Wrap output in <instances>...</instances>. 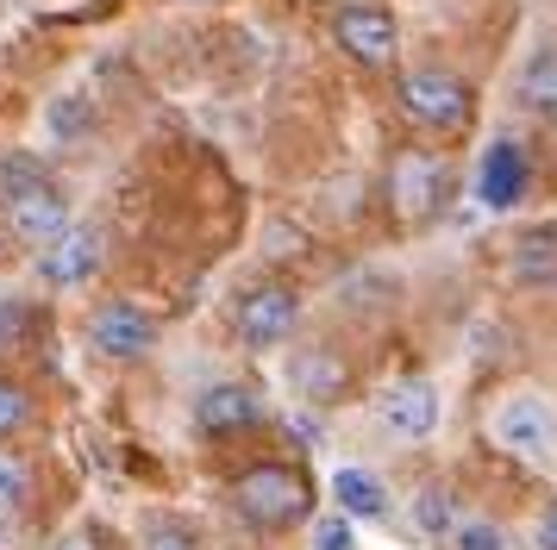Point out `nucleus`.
<instances>
[{
  "label": "nucleus",
  "instance_id": "nucleus-1",
  "mask_svg": "<svg viewBox=\"0 0 557 550\" xmlns=\"http://www.w3.org/2000/svg\"><path fill=\"white\" fill-rule=\"evenodd\" d=\"M0 225L20 250H45L70 225V195L38 157H0Z\"/></svg>",
  "mask_w": 557,
  "mask_h": 550
},
{
  "label": "nucleus",
  "instance_id": "nucleus-2",
  "mask_svg": "<svg viewBox=\"0 0 557 550\" xmlns=\"http://www.w3.org/2000/svg\"><path fill=\"white\" fill-rule=\"evenodd\" d=\"M232 513L251 525V532H295L313 520V482L301 463H251V470L232 475Z\"/></svg>",
  "mask_w": 557,
  "mask_h": 550
},
{
  "label": "nucleus",
  "instance_id": "nucleus-3",
  "mask_svg": "<svg viewBox=\"0 0 557 550\" xmlns=\"http://www.w3.org/2000/svg\"><path fill=\"white\" fill-rule=\"evenodd\" d=\"M395 100H401L407 120L420 125V132H432V138H463V132L476 125V88H470L457 70H445V63L401 70Z\"/></svg>",
  "mask_w": 557,
  "mask_h": 550
},
{
  "label": "nucleus",
  "instance_id": "nucleus-4",
  "mask_svg": "<svg viewBox=\"0 0 557 550\" xmlns=\"http://www.w3.org/2000/svg\"><path fill=\"white\" fill-rule=\"evenodd\" d=\"M445 188H451V170H445V150L432 145H401L388 157V175H382V195H388V213L401 225H426L438 207H445Z\"/></svg>",
  "mask_w": 557,
  "mask_h": 550
},
{
  "label": "nucleus",
  "instance_id": "nucleus-5",
  "mask_svg": "<svg viewBox=\"0 0 557 550\" xmlns=\"http://www.w3.org/2000/svg\"><path fill=\"white\" fill-rule=\"evenodd\" d=\"M332 45L345 50L357 70H395L401 63V25L382 0H345L332 13Z\"/></svg>",
  "mask_w": 557,
  "mask_h": 550
},
{
  "label": "nucleus",
  "instance_id": "nucleus-6",
  "mask_svg": "<svg viewBox=\"0 0 557 550\" xmlns=\"http://www.w3.org/2000/svg\"><path fill=\"white\" fill-rule=\"evenodd\" d=\"M32 263H38V282L57 288V295L88 288V282H101V270H107V232L88 225V220H70L45 250H32Z\"/></svg>",
  "mask_w": 557,
  "mask_h": 550
},
{
  "label": "nucleus",
  "instance_id": "nucleus-7",
  "mask_svg": "<svg viewBox=\"0 0 557 550\" xmlns=\"http://www.w3.org/2000/svg\"><path fill=\"white\" fill-rule=\"evenodd\" d=\"M157 313L151 307H138V300H101L95 313H88V350L101 357V363H145L157 350Z\"/></svg>",
  "mask_w": 557,
  "mask_h": 550
},
{
  "label": "nucleus",
  "instance_id": "nucleus-8",
  "mask_svg": "<svg viewBox=\"0 0 557 550\" xmlns=\"http://www.w3.org/2000/svg\"><path fill=\"white\" fill-rule=\"evenodd\" d=\"M232 325H238V345L251 350H276L295 338V325H301V295L288 288V282H251L238 307H232Z\"/></svg>",
  "mask_w": 557,
  "mask_h": 550
},
{
  "label": "nucleus",
  "instance_id": "nucleus-9",
  "mask_svg": "<svg viewBox=\"0 0 557 550\" xmlns=\"http://www.w3.org/2000/svg\"><path fill=\"white\" fill-rule=\"evenodd\" d=\"M488 432H495V445H502V450L527 457V463H552V457H557V407L539 395V388L507 395L502 407H495Z\"/></svg>",
  "mask_w": 557,
  "mask_h": 550
},
{
  "label": "nucleus",
  "instance_id": "nucleus-10",
  "mask_svg": "<svg viewBox=\"0 0 557 550\" xmlns=\"http://www.w3.org/2000/svg\"><path fill=\"white\" fill-rule=\"evenodd\" d=\"M376 420L388 438H407V445H420V438H432L438 432V420H445V400H438V382H426V375H407V382H388L376 400Z\"/></svg>",
  "mask_w": 557,
  "mask_h": 550
},
{
  "label": "nucleus",
  "instance_id": "nucleus-11",
  "mask_svg": "<svg viewBox=\"0 0 557 550\" xmlns=\"http://www.w3.org/2000/svg\"><path fill=\"white\" fill-rule=\"evenodd\" d=\"M257 425H263V400H257L245 382H213V388H201V400H195V432H201V438H245Z\"/></svg>",
  "mask_w": 557,
  "mask_h": 550
},
{
  "label": "nucleus",
  "instance_id": "nucleus-12",
  "mask_svg": "<svg viewBox=\"0 0 557 550\" xmlns=\"http://www.w3.org/2000/svg\"><path fill=\"white\" fill-rule=\"evenodd\" d=\"M288 388L307 400V407H338L351 395V363L332 345H301L288 357Z\"/></svg>",
  "mask_w": 557,
  "mask_h": 550
},
{
  "label": "nucleus",
  "instance_id": "nucleus-13",
  "mask_svg": "<svg viewBox=\"0 0 557 550\" xmlns=\"http://www.w3.org/2000/svg\"><path fill=\"white\" fill-rule=\"evenodd\" d=\"M527 182H532V163H527V150L513 145V138H495V145L482 150L476 200L488 207V213H507V207H520V200H527Z\"/></svg>",
  "mask_w": 557,
  "mask_h": 550
},
{
  "label": "nucleus",
  "instance_id": "nucleus-14",
  "mask_svg": "<svg viewBox=\"0 0 557 550\" xmlns=\"http://www.w3.org/2000/svg\"><path fill=\"white\" fill-rule=\"evenodd\" d=\"M332 500L345 520H388V488L370 470H338L332 475Z\"/></svg>",
  "mask_w": 557,
  "mask_h": 550
},
{
  "label": "nucleus",
  "instance_id": "nucleus-15",
  "mask_svg": "<svg viewBox=\"0 0 557 550\" xmlns=\"http://www.w3.org/2000/svg\"><path fill=\"white\" fill-rule=\"evenodd\" d=\"M520 107L557 120V45H539L527 63H520Z\"/></svg>",
  "mask_w": 557,
  "mask_h": 550
},
{
  "label": "nucleus",
  "instance_id": "nucleus-16",
  "mask_svg": "<svg viewBox=\"0 0 557 550\" xmlns=\"http://www.w3.org/2000/svg\"><path fill=\"white\" fill-rule=\"evenodd\" d=\"M457 520H463V507H457V488H445V482H426V488L413 495V525H420L426 538H445Z\"/></svg>",
  "mask_w": 557,
  "mask_h": 550
},
{
  "label": "nucleus",
  "instance_id": "nucleus-17",
  "mask_svg": "<svg viewBox=\"0 0 557 550\" xmlns=\"http://www.w3.org/2000/svg\"><path fill=\"white\" fill-rule=\"evenodd\" d=\"M32 507V463L0 445V520H20Z\"/></svg>",
  "mask_w": 557,
  "mask_h": 550
},
{
  "label": "nucleus",
  "instance_id": "nucleus-18",
  "mask_svg": "<svg viewBox=\"0 0 557 550\" xmlns=\"http://www.w3.org/2000/svg\"><path fill=\"white\" fill-rule=\"evenodd\" d=\"M32 420H38V407H32V388H26V382H13V375H0V445L26 438Z\"/></svg>",
  "mask_w": 557,
  "mask_h": 550
},
{
  "label": "nucleus",
  "instance_id": "nucleus-19",
  "mask_svg": "<svg viewBox=\"0 0 557 550\" xmlns=\"http://www.w3.org/2000/svg\"><path fill=\"white\" fill-rule=\"evenodd\" d=\"M513 275H520V282H552L557 275V232H532V238H520Z\"/></svg>",
  "mask_w": 557,
  "mask_h": 550
},
{
  "label": "nucleus",
  "instance_id": "nucleus-20",
  "mask_svg": "<svg viewBox=\"0 0 557 550\" xmlns=\"http://www.w3.org/2000/svg\"><path fill=\"white\" fill-rule=\"evenodd\" d=\"M438 550H507V532L495 520H457L438 538Z\"/></svg>",
  "mask_w": 557,
  "mask_h": 550
},
{
  "label": "nucleus",
  "instance_id": "nucleus-21",
  "mask_svg": "<svg viewBox=\"0 0 557 550\" xmlns=\"http://www.w3.org/2000/svg\"><path fill=\"white\" fill-rule=\"evenodd\" d=\"M88 125H95V107H88L82 95H57L51 100V132L57 138H82Z\"/></svg>",
  "mask_w": 557,
  "mask_h": 550
},
{
  "label": "nucleus",
  "instance_id": "nucleus-22",
  "mask_svg": "<svg viewBox=\"0 0 557 550\" xmlns=\"http://www.w3.org/2000/svg\"><path fill=\"white\" fill-rule=\"evenodd\" d=\"M307 525H313V550H357V520H345L338 507L320 513V520H307Z\"/></svg>",
  "mask_w": 557,
  "mask_h": 550
},
{
  "label": "nucleus",
  "instance_id": "nucleus-23",
  "mask_svg": "<svg viewBox=\"0 0 557 550\" xmlns=\"http://www.w3.org/2000/svg\"><path fill=\"white\" fill-rule=\"evenodd\" d=\"M145 550H201V538L176 520H151L145 525Z\"/></svg>",
  "mask_w": 557,
  "mask_h": 550
},
{
  "label": "nucleus",
  "instance_id": "nucleus-24",
  "mask_svg": "<svg viewBox=\"0 0 557 550\" xmlns=\"http://www.w3.org/2000/svg\"><path fill=\"white\" fill-rule=\"evenodd\" d=\"M532 550H557V500L539 513V525H532Z\"/></svg>",
  "mask_w": 557,
  "mask_h": 550
},
{
  "label": "nucleus",
  "instance_id": "nucleus-25",
  "mask_svg": "<svg viewBox=\"0 0 557 550\" xmlns=\"http://www.w3.org/2000/svg\"><path fill=\"white\" fill-rule=\"evenodd\" d=\"M57 550H95V538L88 532H70V538H57Z\"/></svg>",
  "mask_w": 557,
  "mask_h": 550
}]
</instances>
